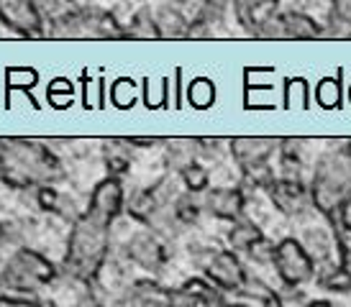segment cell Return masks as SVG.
<instances>
[{"label": "cell", "mask_w": 351, "mask_h": 307, "mask_svg": "<svg viewBox=\"0 0 351 307\" xmlns=\"http://www.w3.org/2000/svg\"><path fill=\"white\" fill-rule=\"evenodd\" d=\"M126 210L123 180L108 174L90 192L88 208L72 223L67 238V254L62 259V274L72 282L93 287L106 267L110 251V228Z\"/></svg>", "instance_id": "obj_1"}, {"label": "cell", "mask_w": 351, "mask_h": 307, "mask_svg": "<svg viewBox=\"0 0 351 307\" xmlns=\"http://www.w3.org/2000/svg\"><path fill=\"white\" fill-rule=\"evenodd\" d=\"M64 180L62 159L36 138H0V182L19 192H31Z\"/></svg>", "instance_id": "obj_2"}, {"label": "cell", "mask_w": 351, "mask_h": 307, "mask_svg": "<svg viewBox=\"0 0 351 307\" xmlns=\"http://www.w3.org/2000/svg\"><path fill=\"white\" fill-rule=\"evenodd\" d=\"M313 208L328 221L343 215L351 205V162L343 151H326L318 156L311 174Z\"/></svg>", "instance_id": "obj_3"}, {"label": "cell", "mask_w": 351, "mask_h": 307, "mask_svg": "<svg viewBox=\"0 0 351 307\" xmlns=\"http://www.w3.org/2000/svg\"><path fill=\"white\" fill-rule=\"evenodd\" d=\"M62 269L54 267L41 251L21 246L0 269V284L10 295H39L44 287L54 284Z\"/></svg>", "instance_id": "obj_4"}, {"label": "cell", "mask_w": 351, "mask_h": 307, "mask_svg": "<svg viewBox=\"0 0 351 307\" xmlns=\"http://www.w3.org/2000/svg\"><path fill=\"white\" fill-rule=\"evenodd\" d=\"M277 277L285 287L298 289L308 282H315V271H318V261L311 254V249L295 236H285L277 241L274 246V261H272Z\"/></svg>", "instance_id": "obj_5"}, {"label": "cell", "mask_w": 351, "mask_h": 307, "mask_svg": "<svg viewBox=\"0 0 351 307\" xmlns=\"http://www.w3.org/2000/svg\"><path fill=\"white\" fill-rule=\"evenodd\" d=\"M203 274L223 295H239L244 289L246 279H249V271H246L244 261H241V254H236L231 249L210 251L203 264Z\"/></svg>", "instance_id": "obj_6"}, {"label": "cell", "mask_w": 351, "mask_h": 307, "mask_svg": "<svg viewBox=\"0 0 351 307\" xmlns=\"http://www.w3.org/2000/svg\"><path fill=\"white\" fill-rule=\"evenodd\" d=\"M128 307H200L182 287H165L156 279H136L126 292Z\"/></svg>", "instance_id": "obj_7"}, {"label": "cell", "mask_w": 351, "mask_h": 307, "mask_svg": "<svg viewBox=\"0 0 351 307\" xmlns=\"http://www.w3.org/2000/svg\"><path fill=\"white\" fill-rule=\"evenodd\" d=\"M267 197L274 205V210H280L285 218H302L313 208L311 184L302 182V177H280L269 184Z\"/></svg>", "instance_id": "obj_8"}, {"label": "cell", "mask_w": 351, "mask_h": 307, "mask_svg": "<svg viewBox=\"0 0 351 307\" xmlns=\"http://www.w3.org/2000/svg\"><path fill=\"white\" fill-rule=\"evenodd\" d=\"M126 259L134 264V267L144 269L149 274H159L165 269L167 259H169V251H167L165 241L156 236L154 230H138L131 238L126 241Z\"/></svg>", "instance_id": "obj_9"}, {"label": "cell", "mask_w": 351, "mask_h": 307, "mask_svg": "<svg viewBox=\"0 0 351 307\" xmlns=\"http://www.w3.org/2000/svg\"><path fill=\"white\" fill-rule=\"evenodd\" d=\"M246 210V190L244 187H210L203 192V212L215 221L236 223L244 218Z\"/></svg>", "instance_id": "obj_10"}, {"label": "cell", "mask_w": 351, "mask_h": 307, "mask_svg": "<svg viewBox=\"0 0 351 307\" xmlns=\"http://www.w3.org/2000/svg\"><path fill=\"white\" fill-rule=\"evenodd\" d=\"M228 151L239 169H249L256 164L272 162V156L280 151V138H231Z\"/></svg>", "instance_id": "obj_11"}, {"label": "cell", "mask_w": 351, "mask_h": 307, "mask_svg": "<svg viewBox=\"0 0 351 307\" xmlns=\"http://www.w3.org/2000/svg\"><path fill=\"white\" fill-rule=\"evenodd\" d=\"M0 19L23 36L41 34V16L31 0H0Z\"/></svg>", "instance_id": "obj_12"}, {"label": "cell", "mask_w": 351, "mask_h": 307, "mask_svg": "<svg viewBox=\"0 0 351 307\" xmlns=\"http://www.w3.org/2000/svg\"><path fill=\"white\" fill-rule=\"evenodd\" d=\"M262 238H267L264 236V230L256 225L254 221H249V218H239L236 223H231V228H228V233H226V243H228V249L236 251V254H249L252 251V246H256Z\"/></svg>", "instance_id": "obj_13"}, {"label": "cell", "mask_w": 351, "mask_h": 307, "mask_svg": "<svg viewBox=\"0 0 351 307\" xmlns=\"http://www.w3.org/2000/svg\"><path fill=\"white\" fill-rule=\"evenodd\" d=\"M315 284L326 292H336V295H346L351 292V269H346L339 259H331L326 264H318L315 271Z\"/></svg>", "instance_id": "obj_14"}, {"label": "cell", "mask_w": 351, "mask_h": 307, "mask_svg": "<svg viewBox=\"0 0 351 307\" xmlns=\"http://www.w3.org/2000/svg\"><path fill=\"white\" fill-rule=\"evenodd\" d=\"M282 31L285 38H302V41L326 36V29L321 23L308 13H300V10H282Z\"/></svg>", "instance_id": "obj_15"}, {"label": "cell", "mask_w": 351, "mask_h": 307, "mask_svg": "<svg viewBox=\"0 0 351 307\" xmlns=\"http://www.w3.org/2000/svg\"><path fill=\"white\" fill-rule=\"evenodd\" d=\"M165 154L167 164L175 172H182L187 164L200 159V138H169L165 141Z\"/></svg>", "instance_id": "obj_16"}, {"label": "cell", "mask_w": 351, "mask_h": 307, "mask_svg": "<svg viewBox=\"0 0 351 307\" xmlns=\"http://www.w3.org/2000/svg\"><path fill=\"white\" fill-rule=\"evenodd\" d=\"M272 8H277L274 0H234L236 19H239V23L246 29L249 36L256 34V26L262 23V19Z\"/></svg>", "instance_id": "obj_17"}, {"label": "cell", "mask_w": 351, "mask_h": 307, "mask_svg": "<svg viewBox=\"0 0 351 307\" xmlns=\"http://www.w3.org/2000/svg\"><path fill=\"white\" fill-rule=\"evenodd\" d=\"M128 149H134L128 138H113V141H106L103 154H106L108 174H113V177H123V174L131 169V156H128Z\"/></svg>", "instance_id": "obj_18"}, {"label": "cell", "mask_w": 351, "mask_h": 307, "mask_svg": "<svg viewBox=\"0 0 351 307\" xmlns=\"http://www.w3.org/2000/svg\"><path fill=\"white\" fill-rule=\"evenodd\" d=\"M328 225H331L333 233L336 259L341 261L346 269H351V218H346V212L343 215H333V218H328Z\"/></svg>", "instance_id": "obj_19"}, {"label": "cell", "mask_w": 351, "mask_h": 307, "mask_svg": "<svg viewBox=\"0 0 351 307\" xmlns=\"http://www.w3.org/2000/svg\"><path fill=\"white\" fill-rule=\"evenodd\" d=\"M172 215H175L177 225H195L197 218L203 215V200H197L193 192H180L172 202Z\"/></svg>", "instance_id": "obj_20"}, {"label": "cell", "mask_w": 351, "mask_h": 307, "mask_svg": "<svg viewBox=\"0 0 351 307\" xmlns=\"http://www.w3.org/2000/svg\"><path fill=\"white\" fill-rule=\"evenodd\" d=\"M180 174V180H182V187L187 192H193V195H203V192L210 190V172H208V167H205L200 159L193 164H187Z\"/></svg>", "instance_id": "obj_21"}, {"label": "cell", "mask_w": 351, "mask_h": 307, "mask_svg": "<svg viewBox=\"0 0 351 307\" xmlns=\"http://www.w3.org/2000/svg\"><path fill=\"white\" fill-rule=\"evenodd\" d=\"M0 307H59L57 302L34 297V295H0Z\"/></svg>", "instance_id": "obj_22"}, {"label": "cell", "mask_w": 351, "mask_h": 307, "mask_svg": "<svg viewBox=\"0 0 351 307\" xmlns=\"http://www.w3.org/2000/svg\"><path fill=\"white\" fill-rule=\"evenodd\" d=\"M274 246L277 243H272L269 238H262L256 246H252V251L246 254L249 259L254 261V264H269L272 267V261H274Z\"/></svg>", "instance_id": "obj_23"}, {"label": "cell", "mask_w": 351, "mask_h": 307, "mask_svg": "<svg viewBox=\"0 0 351 307\" xmlns=\"http://www.w3.org/2000/svg\"><path fill=\"white\" fill-rule=\"evenodd\" d=\"M318 97H321V106L333 108L339 103V85H333V79H323L321 90H318Z\"/></svg>", "instance_id": "obj_24"}, {"label": "cell", "mask_w": 351, "mask_h": 307, "mask_svg": "<svg viewBox=\"0 0 351 307\" xmlns=\"http://www.w3.org/2000/svg\"><path fill=\"white\" fill-rule=\"evenodd\" d=\"M331 16L351 29V0H331Z\"/></svg>", "instance_id": "obj_25"}, {"label": "cell", "mask_w": 351, "mask_h": 307, "mask_svg": "<svg viewBox=\"0 0 351 307\" xmlns=\"http://www.w3.org/2000/svg\"><path fill=\"white\" fill-rule=\"evenodd\" d=\"M259 307H285V302H282V297H280V295L272 289V292H269V295L259 302Z\"/></svg>", "instance_id": "obj_26"}, {"label": "cell", "mask_w": 351, "mask_h": 307, "mask_svg": "<svg viewBox=\"0 0 351 307\" xmlns=\"http://www.w3.org/2000/svg\"><path fill=\"white\" fill-rule=\"evenodd\" d=\"M302 307H333V305L328 302V299H308Z\"/></svg>", "instance_id": "obj_27"}, {"label": "cell", "mask_w": 351, "mask_h": 307, "mask_svg": "<svg viewBox=\"0 0 351 307\" xmlns=\"http://www.w3.org/2000/svg\"><path fill=\"white\" fill-rule=\"evenodd\" d=\"M215 307H252V305H246V302H231V299H223V302H218Z\"/></svg>", "instance_id": "obj_28"}, {"label": "cell", "mask_w": 351, "mask_h": 307, "mask_svg": "<svg viewBox=\"0 0 351 307\" xmlns=\"http://www.w3.org/2000/svg\"><path fill=\"white\" fill-rule=\"evenodd\" d=\"M341 151H343V156H346V159L351 162V138H346V141H343Z\"/></svg>", "instance_id": "obj_29"}, {"label": "cell", "mask_w": 351, "mask_h": 307, "mask_svg": "<svg viewBox=\"0 0 351 307\" xmlns=\"http://www.w3.org/2000/svg\"><path fill=\"white\" fill-rule=\"evenodd\" d=\"M5 236H8V225H5V223H0V241L5 238Z\"/></svg>", "instance_id": "obj_30"}, {"label": "cell", "mask_w": 351, "mask_h": 307, "mask_svg": "<svg viewBox=\"0 0 351 307\" xmlns=\"http://www.w3.org/2000/svg\"><path fill=\"white\" fill-rule=\"evenodd\" d=\"M0 289H3V284H0Z\"/></svg>", "instance_id": "obj_31"}]
</instances>
